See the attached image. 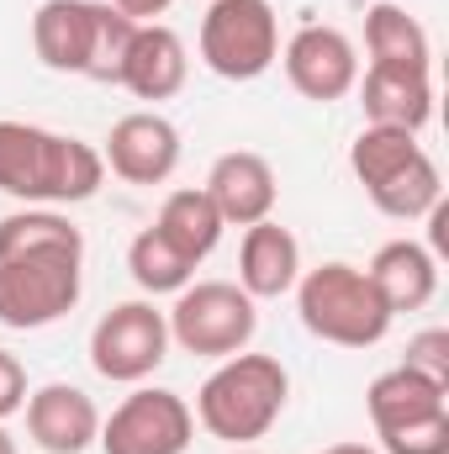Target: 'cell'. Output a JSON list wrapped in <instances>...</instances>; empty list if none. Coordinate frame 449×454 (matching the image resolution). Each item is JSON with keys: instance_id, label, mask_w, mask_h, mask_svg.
<instances>
[{"instance_id": "1", "label": "cell", "mask_w": 449, "mask_h": 454, "mask_svg": "<svg viewBox=\"0 0 449 454\" xmlns=\"http://www.w3.org/2000/svg\"><path fill=\"white\" fill-rule=\"evenodd\" d=\"M101 148L32 121H0V196L27 207H80L101 191Z\"/></svg>"}, {"instance_id": "2", "label": "cell", "mask_w": 449, "mask_h": 454, "mask_svg": "<svg viewBox=\"0 0 449 454\" xmlns=\"http://www.w3.org/2000/svg\"><path fill=\"white\" fill-rule=\"evenodd\" d=\"M291 402V375L275 354H232L217 359V370L196 391V423L223 439L227 450H243L264 439Z\"/></svg>"}, {"instance_id": "3", "label": "cell", "mask_w": 449, "mask_h": 454, "mask_svg": "<svg viewBox=\"0 0 449 454\" xmlns=\"http://www.w3.org/2000/svg\"><path fill=\"white\" fill-rule=\"evenodd\" d=\"M296 312H302V328L312 339L338 343V348H375L397 323L391 307L381 301V291L370 286V275L359 264H343V259L302 270Z\"/></svg>"}, {"instance_id": "4", "label": "cell", "mask_w": 449, "mask_h": 454, "mask_svg": "<svg viewBox=\"0 0 449 454\" xmlns=\"http://www.w3.org/2000/svg\"><path fill=\"white\" fill-rule=\"evenodd\" d=\"M80 291H85L80 248H32L0 259V323L16 333H37L69 317Z\"/></svg>"}, {"instance_id": "5", "label": "cell", "mask_w": 449, "mask_h": 454, "mask_svg": "<svg viewBox=\"0 0 449 454\" xmlns=\"http://www.w3.org/2000/svg\"><path fill=\"white\" fill-rule=\"evenodd\" d=\"M169 343H180L196 359H232L243 354L259 333V312L254 296L238 280H196L175 296V307L164 312Z\"/></svg>"}, {"instance_id": "6", "label": "cell", "mask_w": 449, "mask_h": 454, "mask_svg": "<svg viewBox=\"0 0 449 454\" xmlns=\"http://www.w3.org/2000/svg\"><path fill=\"white\" fill-rule=\"evenodd\" d=\"M280 59V21L270 0H212L201 16V64L232 80L248 85L259 74H270V64Z\"/></svg>"}, {"instance_id": "7", "label": "cell", "mask_w": 449, "mask_h": 454, "mask_svg": "<svg viewBox=\"0 0 449 454\" xmlns=\"http://www.w3.org/2000/svg\"><path fill=\"white\" fill-rule=\"evenodd\" d=\"M169 359V323L154 301H116L91 328V364L101 380L138 386Z\"/></svg>"}, {"instance_id": "8", "label": "cell", "mask_w": 449, "mask_h": 454, "mask_svg": "<svg viewBox=\"0 0 449 454\" xmlns=\"http://www.w3.org/2000/svg\"><path fill=\"white\" fill-rule=\"evenodd\" d=\"M196 439V412L185 396L164 386H138L122 396L112 418H101V450L106 454H185Z\"/></svg>"}, {"instance_id": "9", "label": "cell", "mask_w": 449, "mask_h": 454, "mask_svg": "<svg viewBox=\"0 0 449 454\" xmlns=\"http://www.w3.org/2000/svg\"><path fill=\"white\" fill-rule=\"evenodd\" d=\"M280 64H286L291 90L307 96V101H318V106L343 101L359 85V48L349 43V32L323 27V21H307L302 32H291Z\"/></svg>"}, {"instance_id": "10", "label": "cell", "mask_w": 449, "mask_h": 454, "mask_svg": "<svg viewBox=\"0 0 449 454\" xmlns=\"http://www.w3.org/2000/svg\"><path fill=\"white\" fill-rule=\"evenodd\" d=\"M101 159L127 185H164L180 169V127L159 112H127L112 121Z\"/></svg>"}, {"instance_id": "11", "label": "cell", "mask_w": 449, "mask_h": 454, "mask_svg": "<svg viewBox=\"0 0 449 454\" xmlns=\"http://www.w3.org/2000/svg\"><path fill=\"white\" fill-rule=\"evenodd\" d=\"M21 412H27V439L43 454H85L101 439V407L69 380H48L27 391Z\"/></svg>"}, {"instance_id": "12", "label": "cell", "mask_w": 449, "mask_h": 454, "mask_svg": "<svg viewBox=\"0 0 449 454\" xmlns=\"http://www.w3.org/2000/svg\"><path fill=\"white\" fill-rule=\"evenodd\" d=\"M217 207V217L227 227H254L264 217H275V201H280V180H275V164L254 148H232L212 164L207 185H201Z\"/></svg>"}, {"instance_id": "13", "label": "cell", "mask_w": 449, "mask_h": 454, "mask_svg": "<svg viewBox=\"0 0 449 454\" xmlns=\"http://www.w3.org/2000/svg\"><path fill=\"white\" fill-rule=\"evenodd\" d=\"M302 280V243L291 227H280L275 217L243 227V243H238V286L254 296V301H275L286 291H296Z\"/></svg>"}, {"instance_id": "14", "label": "cell", "mask_w": 449, "mask_h": 454, "mask_svg": "<svg viewBox=\"0 0 449 454\" xmlns=\"http://www.w3.org/2000/svg\"><path fill=\"white\" fill-rule=\"evenodd\" d=\"M185 74H191V59H185L180 32L164 21H143L122 64V90H132L138 101H169L185 90Z\"/></svg>"}, {"instance_id": "15", "label": "cell", "mask_w": 449, "mask_h": 454, "mask_svg": "<svg viewBox=\"0 0 449 454\" xmlns=\"http://www.w3.org/2000/svg\"><path fill=\"white\" fill-rule=\"evenodd\" d=\"M96 16H101V0H43L32 16V48L43 69L85 74L96 48Z\"/></svg>"}, {"instance_id": "16", "label": "cell", "mask_w": 449, "mask_h": 454, "mask_svg": "<svg viewBox=\"0 0 449 454\" xmlns=\"http://www.w3.org/2000/svg\"><path fill=\"white\" fill-rule=\"evenodd\" d=\"M365 275H370V286L381 291V301L391 307V317H397V312H423V307L439 296V259H434V248H423V243H413V238L381 243L375 259L365 264Z\"/></svg>"}, {"instance_id": "17", "label": "cell", "mask_w": 449, "mask_h": 454, "mask_svg": "<svg viewBox=\"0 0 449 454\" xmlns=\"http://www.w3.org/2000/svg\"><path fill=\"white\" fill-rule=\"evenodd\" d=\"M354 90H359V106H365V121H370V127L423 132V127L434 121V74L370 64Z\"/></svg>"}, {"instance_id": "18", "label": "cell", "mask_w": 449, "mask_h": 454, "mask_svg": "<svg viewBox=\"0 0 449 454\" xmlns=\"http://www.w3.org/2000/svg\"><path fill=\"white\" fill-rule=\"evenodd\" d=\"M365 412H370V428H375V439H381V434H397V428H407V423H423V418L449 412V386L418 375V370H407V364H397V370H386V375L370 380Z\"/></svg>"}, {"instance_id": "19", "label": "cell", "mask_w": 449, "mask_h": 454, "mask_svg": "<svg viewBox=\"0 0 449 454\" xmlns=\"http://www.w3.org/2000/svg\"><path fill=\"white\" fill-rule=\"evenodd\" d=\"M365 53L370 64H386V69H418V74H434V43H429V27L397 5V0H375L365 11Z\"/></svg>"}, {"instance_id": "20", "label": "cell", "mask_w": 449, "mask_h": 454, "mask_svg": "<svg viewBox=\"0 0 449 454\" xmlns=\"http://www.w3.org/2000/svg\"><path fill=\"white\" fill-rule=\"evenodd\" d=\"M154 227L191 259V264H201L217 243H223L227 223L217 217V207H212V196L201 191V185H185V191H169L164 196V207H159V217Z\"/></svg>"}, {"instance_id": "21", "label": "cell", "mask_w": 449, "mask_h": 454, "mask_svg": "<svg viewBox=\"0 0 449 454\" xmlns=\"http://www.w3.org/2000/svg\"><path fill=\"white\" fill-rule=\"evenodd\" d=\"M370 201H375V212H386V217H397V223H418V217H429L439 201H445V175H439V164L429 159V148L418 153V159H407L391 180H381L375 191H365Z\"/></svg>"}, {"instance_id": "22", "label": "cell", "mask_w": 449, "mask_h": 454, "mask_svg": "<svg viewBox=\"0 0 449 454\" xmlns=\"http://www.w3.org/2000/svg\"><path fill=\"white\" fill-rule=\"evenodd\" d=\"M127 270L138 280L143 296H180L191 280H196V264L159 232V227H143L127 248Z\"/></svg>"}, {"instance_id": "23", "label": "cell", "mask_w": 449, "mask_h": 454, "mask_svg": "<svg viewBox=\"0 0 449 454\" xmlns=\"http://www.w3.org/2000/svg\"><path fill=\"white\" fill-rule=\"evenodd\" d=\"M423 153V143H418V132H402V127H359V137L349 143V169H354V180L365 185V191H375L381 180H391L407 159H418Z\"/></svg>"}, {"instance_id": "24", "label": "cell", "mask_w": 449, "mask_h": 454, "mask_svg": "<svg viewBox=\"0 0 449 454\" xmlns=\"http://www.w3.org/2000/svg\"><path fill=\"white\" fill-rule=\"evenodd\" d=\"M32 248H80L85 254V232L69 223L59 207H27V212L0 217V259L32 254Z\"/></svg>"}, {"instance_id": "25", "label": "cell", "mask_w": 449, "mask_h": 454, "mask_svg": "<svg viewBox=\"0 0 449 454\" xmlns=\"http://www.w3.org/2000/svg\"><path fill=\"white\" fill-rule=\"evenodd\" d=\"M143 21L122 16L112 0H101V16H96V48H91V64H85V80L96 85H122V64H127V48H132V32Z\"/></svg>"}, {"instance_id": "26", "label": "cell", "mask_w": 449, "mask_h": 454, "mask_svg": "<svg viewBox=\"0 0 449 454\" xmlns=\"http://www.w3.org/2000/svg\"><path fill=\"white\" fill-rule=\"evenodd\" d=\"M381 454H449V412L381 434Z\"/></svg>"}, {"instance_id": "27", "label": "cell", "mask_w": 449, "mask_h": 454, "mask_svg": "<svg viewBox=\"0 0 449 454\" xmlns=\"http://www.w3.org/2000/svg\"><path fill=\"white\" fill-rule=\"evenodd\" d=\"M402 364L449 386V333L445 328H423L418 339H407V359H402Z\"/></svg>"}, {"instance_id": "28", "label": "cell", "mask_w": 449, "mask_h": 454, "mask_svg": "<svg viewBox=\"0 0 449 454\" xmlns=\"http://www.w3.org/2000/svg\"><path fill=\"white\" fill-rule=\"evenodd\" d=\"M27 407V370L11 348H0V423Z\"/></svg>"}, {"instance_id": "29", "label": "cell", "mask_w": 449, "mask_h": 454, "mask_svg": "<svg viewBox=\"0 0 449 454\" xmlns=\"http://www.w3.org/2000/svg\"><path fill=\"white\" fill-rule=\"evenodd\" d=\"M112 5L122 16H132V21H154V16H164L175 0H112Z\"/></svg>"}, {"instance_id": "30", "label": "cell", "mask_w": 449, "mask_h": 454, "mask_svg": "<svg viewBox=\"0 0 449 454\" xmlns=\"http://www.w3.org/2000/svg\"><path fill=\"white\" fill-rule=\"evenodd\" d=\"M318 454H381V450H370V444H328V450H318Z\"/></svg>"}, {"instance_id": "31", "label": "cell", "mask_w": 449, "mask_h": 454, "mask_svg": "<svg viewBox=\"0 0 449 454\" xmlns=\"http://www.w3.org/2000/svg\"><path fill=\"white\" fill-rule=\"evenodd\" d=\"M0 454H16V439L5 434V423H0Z\"/></svg>"}, {"instance_id": "32", "label": "cell", "mask_w": 449, "mask_h": 454, "mask_svg": "<svg viewBox=\"0 0 449 454\" xmlns=\"http://www.w3.org/2000/svg\"><path fill=\"white\" fill-rule=\"evenodd\" d=\"M227 454H259V450H248V444H243V450H227Z\"/></svg>"}]
</instances>
